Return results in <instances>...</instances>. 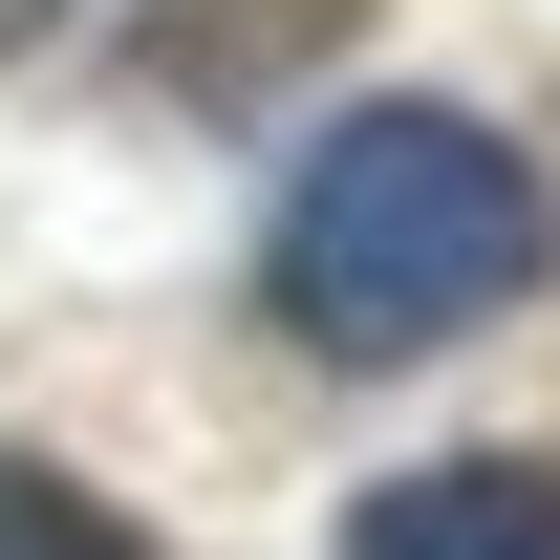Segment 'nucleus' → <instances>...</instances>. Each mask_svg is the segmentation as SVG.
I'll use <instances>...</instances> for the list:
<instances>
[{"label":"nucleus","mask_w":560,"mask_h":560,"mask_svg":"<svg viewBox=\"0 0 560 560\" xmlns=\"http://www.w3.org/2000/svg\"><path fill=\"white\" fill-rule=\"evenodd\" d=\"M0 560H151V539L66 475V453H0Z\"/></svg>","instance_id":"nucleus-3"},{"label":"nucleus","mask_w":560,"mask_h":560,"mask_svg":"<svg viewBox=\"0 0 560 560\" xmlns=\"http://www.w3.org/2000/svg\"><path fill=\"white\" fill-rule=\"evenodd\" d=\"M324 560H560V453H431V475H366Z\"/></svg>","instance_id":"nucleus-2"},{"label":"nucleus","mask_w":560,"mask_h":560,"mask_svg":"<svg viewBox=\"0 0 560 560\" xmlns=\"http://www.w3.org/2000/svg\"><path fill=\"white\" fill-rule=\"evenodd\" d=\"M44 22H66V0H0V66H22V44H44Z\"/></svg>","instance_id":"nucleus-4"},{"label":"nucleus","mask_w":560,"mask_h":560,"mask_svg":"<svg viewBox=\"0 0 560 560\" xmlns=\"http://www.w3.org/2000/svg\"><path fill=\"white\" fill-rule=\"evenodd\" d=\"M539 259H560L539 151L495 130V108L388 86V108H346V130L280 173L259 302H280L302 366H431V346H475L495 302H539Z\"/></svg>","instance_id":"nucleus-1"}]
</instances>
